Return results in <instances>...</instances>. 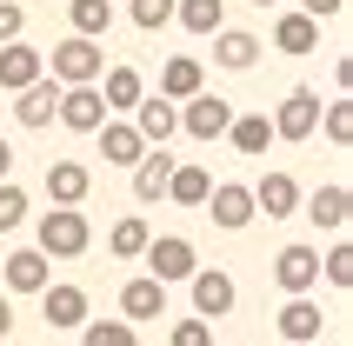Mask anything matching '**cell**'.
Instances as JSON below:
<instances>
[{"label": "cell", "instance_id": "6da1fadb", "mask_svg": "<svg viewBox=\"0 0 353 346\" xmlns=\"http://www.w3.org/2000/svg\"><path fill=\"white\" fill-rule=\"evenodd\" d=\"M100 74H107V54H100V40H60L54 54H47V80L54 87H100Z\"/></svg>", "mask_w": 353, "mask_h": 346}, {"label": "cell", "instance_id": "7a4b0ae2", "mask_svg": "<svg viewBox=\"0 0 353 346\" xmlns=\"http://www.w3.org/2000/svg\"><path fill=\"white\" fill-rule=\"evenodd\" d=\"M94 247V227H87V213L74 207H54V213H40V260H80V253Z\"/></svg>", "mask_w": 353, "mask_h": 346}, {"label": "cell", "instance_id": "3957f363", "mask_svg": "<svg viewBox=\"0 0 353 346\" xmlns=\"http://www.w3.org/2000/svg\"><path fill=\"white\" fill-rule=\"evenodd\" d=\"M140 260H147V280H160V287L194 280V273H200V253H194V240H187V233H154Z\"/></svg>", "mask_w": 353, "mask_h": 346}, {"label": "cell", "instance_id": "277c9868", "mask_svg": "<svg viewBox=\"0 0 353 346\" xmlns=\"http://www.w3.org/2000/svg\"><path fill=\"white\" fill-rule=\"evenodd\" d=\"M274 287L287 293V300H314V287H320V247H280L274 253Z\"/></svg>", "mask_w": 353, "mask_h": 346}, {"label": "cell", "instance_id": "5b68a950", "mask_svg": "<svg viewBox=\"0 0 353 346\" xmlns=\"http://www.w3.org/2000/svg\"><path fill=\"white\" fill-rule=\"evenodd\" d=\"M267 127H274V140H314L320 134V94L314 87H294V94L267 114Z\"/></svg>", "mask_w": 353, "mask_h": 346}, {"label": "cell", "instance_id": "8992f818", "mask_svg": "<svg viewBox=\"0 0 353 346\" xmlns=\"http://www.w3.org/2000/svg\"><path fill=\"white\" fill-rule=\"evenodd\" d=\"M187 287H194V320H207V327H214V320H227V313H234V300H240L227 267H200Z\"/></svg>", "mask_w": 353, "mask_h": 346}, {"label": "cell", "instance_id": "52a82bcc", "mask_svg": "<svg viewBox=\"0 0 353 346\" xmlns=\"http://www.w3.org/2000/svg\"><path fill=\"white\" fill-rule=\"evenodd\" d=\"M227 127H234V100H220V94H194L180 107V134H194V140H227Z\"/></svg>", "mask_w": 353, "mask_h": 346}, {"label": "cell", "instance_id": "ba28073f", "mask_svg": "<svg viewBox=\"0 0 353 346\" xmlns=\"http://www.w3.org/2000/svg\"><path fill=\"white\" fill-rule=\"evenodd\" d=\"M34 80H47V54L14 40V47H0V94H27Z\"/></svg>", "mask_w": 353, "mask_h": 346}, {"label": "cell", "instance_id": "9c48e42d", "mask_svg": "<svg viewBox=\"0 0 353 346\" xmlns=\"http://www.w3.org/2000/svg\"><path fill=\"white\" fill-rule=\"evenodd\" d=\"M60 127H74V134H100L107 127V107H100V87H60Z\"/></svg>", "mask_w": 353, "mask_h": 346}, {"label": "cell", "instance_id": "30bf717a", "mask_svg": "<svg viewBox=\"0 0 353 346\" xmlns=\"http://www.w3.org/2000/svg\"><path fill=\"white\" fill-rule=\"evenodd\" d=\"M127 127H134L140 147L154 154V147H167V140L180 134V107H167V100L154 94V100H140V107H134V120H127Z\"/></svg>", "mask_w": 353, "mask_h": 346}, {"label": "cell", "instance_id": "8fae6325", "mask_svg": "<svg viewBox=\"0 0 353 346\" xmlns=\"http://www.w3.org/2000/svg\"><path fill=\"white\" fill-rule=\"evenodd\" d=\"M207 220H214L220 233H240L247 220H254V193L240 187V180H220V187L207 193Z\"/></svg>", "mask_w": 353, "mask_h": 346}, {"label": "cell", "instance_id": "7c38bea8", "mask_svg": "<svg viewBox=\"0 0 353 346\" xmlns=\"http://www.w3.org/2000/svg\"><path fill=\"white\" fill-rule=\"evenodd\" d=\"M87 193H94V173L80 167V160H47V200H54V207H74L80 213Z\"/></svg>", "mask_w": 353, "mask_h": 346}, {"label": "cell", "instance_id": "4fadbf2b", "mask_svg": "<svg viewBox=\"0 0 353 346\" xmlns=\"http://www.w3.org/2000/svg\"><path fill=\"white\" fill-rule=\"evenodd\" d=\"M40 313H47L54 333H74V327H87V293L67 287V280H54V287L40 293Z\"/></svg>", "mask_w": 353, "mask_h": 346}, {"label": "cell", "instance_id": "5bb4252c", "mask_svg": "<svg viewBox=\"0 0 353 346\" xmlns=\"http://www.w3.org/2000/svg\"><path fill=\"white\" fill-rule=\"evenodd\" d=\"M247 193H254V213H267V220H287V213L300 207V180L294 173H260Z\"/></svg>", "mask_w": 353, "mask_h": 346}, {"label": "cell", "instance_id": "9a60e30c", "mask_svg": "<svg viewBox=\"0 0 353 346\" xmlns=\"http://www.w3.org/2000/svg\"><path fill=\"white\" fill-rule=\"evenodd\" d=\"M274 327H280V340H287V346H320V327H327V313H320V300H287Z\"/></svg>", "mask_w": 353, "mask_h": 346}, {"label": "cell", "instance_id": "2e32d148", "mask_svg": "<svg viewBox=\"0 0 353 346\" xmlns=\"http://www.w3.org/2000/svg\"><path fill=\"white\" fill-rule=\"evenodd\" d=\"M120 320H127V327H134V320H167V287L147 280V273L127 280V287H120Z\"/></svg>", "mask_w": 353, "mask_h": 346}, {"label": "cell", "instance_id": "e0dca14e", "mask_svg": "<svg viewBox=\"0 0 353 346\" xmlns=\"http://www.w3.org/2000/svg\"><path fill=\"white\" fill-rule=\"evenodd\" d=\"M140 100H147V80H140L134 67H107V74H100V107H107V114H134Z\"/></svg>", "mask_w": 353, "mask_h": 346}, {"label": "cell", "instance_id": "ac0fdd59", "mask_svg": "<svg viewBox=\"0 0 353 346\" xmlns=\"http://www.w3.org/2000/svg\"><path fill=\"white\" fill-rule=\"evenodd\" d=\"M347 213H353V193H347V180H327V187H314V200H307V220H314V227L340 233V227H347Z\"/></svg>", "mask_w": 353, "mask_h": 346}, {"label": "cell", "instance_id": "d6986e66", "mask_svg": "<svg viewBox=\"0 0 353 346\" xmlns=\"http://www.w3.org/2000/svg\"><path fill=\"white\" fill-rule=\"evenodd\" d=\"M194 94H207V87H200V60L194 54H174L167 67H160V100H167V107L180 100V107H187Z\"/></svg>", "mask_w": 353, "mask_h": 346}, {"label": "cell", "instance_id": "ffe728a7", "mask_svg": "<svg viewBox=\"0 0 353 346\" xmlns=\"http://www.w3.org/2000/svg\"><path fill=\"white\" fill-rule=\"evenodd\" d=\"M94 140H100V160H107V167H140V160H147V147H140V134L127 120H107Z\"/></svg>", "mask_w": 353, "mask_h": 346}, {"label": "cell", "instance_id": "44dd1931", "mask_svg": "<svg viewBox=\"0 0 353 346\" xmlns=\"http://www.w3.org/2000/svg\"><path fill=\"white\" fill-rule=\"evenodd\" d=\"M54 114H60V87L54 80H34L27 94H14V120L20 127H54Z\"/></svg>", "mask_w": 353, "mask_h": 346}, {"label": "cell", "instance_id": "7402d4cb", "mask_svg": "<svg viewBox=\"0 0 353 346\" xmlns=\"http://www.w3.org/2000/svg\"><path fill=\"white\" fill-rule=\"evenodd\" d=\"M180 160H167V147H154V154L134 167V200L140 207H154V200H167V180H174Z\"/></svg>", "mask_w": 353, "mask_h": 346}, {"label": "cell", "instance_id": "603a6c76", "mask_svg": "<svg viewBox=\"0 0 353 346\" xmlns=\"http://www.w3.org/2000/svg\"><path fill=\"white\" fill-rule=\"evenodd\" d=\"M47 287H54V273H47V260L34 247L7 253V293H47Z\"/></svg>", "mask_w": 353, "mask_h": 346}, {"label": "cell", "instance_id": "cb8c5ba5", "mask_svg": "<svg viewBox=\"0 0 353 346\" xmlns=\"http://www.w3.org/2000/svg\"><path fill=\"white\" fill-rule=\"evenodd\" d=\"M214 60L227 67V74H247V67L260 60V40L240 34V27H220V34H214Z\"/></svg>", "mask_w": 353, "mask_h": 346}, {"label": "cell", "instance_id": "d4e9b609", "mask_svg": "<svg viewBox=\"0 0 353 346\" xmlns=\"http://www.w3.org/2000/svg\"><path fill=\"white\" fill-rule=\"evenodd\" d=\"M274 47H280V54H314V47H320V27H314L307 14L287 7V14L274 20Z\"/></svg>", "mask_w": 353, "mask_h": 346}, {"label": "cell", "instance_id": "484cf974", "mask_svg": "<svg viewBox=\"0 0 353 346\" xmlns=\"http://www.w3.org/2000/svg\"><path fill=\"white\" fill-rule=\"evenodd\" d=\"M227 140H234V154L260 160L267 147H274V127H267V114H234V127H227Z\"/></svg>", "mask_w": 353, "mask_h": 346}, {"label": "cell", "instance_id": "4316f807", "mask_svg": "<svg viewBox=\"0 0 353 346\" xmlns=\"http://www.w3.org/2000/svg\"><path fill=\"white\" fill-rule=\"evenodd\" d=\"M174 20L187 34H220L227 27V0H174Z\"/></svg>", "mask_w": 353, "mask_h": 346}, {"label": "cell", "instance_id": "83f0119b", "mask_svg": "<svg viewBox=\"0 0 353 346\" xmlns=\"http://www.w3.org/2000/svg\"><path fill=\"white\" fill-rule=\"evenodd\" d=\"M67 20H74V40H100L114 27V0H67Z\"/></svg>", "mask_w": 353, "mask_h": 346}, {"label": "cell", "instance_id": "f1b7e54d", "mask_svg": "<svg viewBox=\"0 0 353 346\" xmlns=\"http://www.w3.org/2000/svg\"><path fill=\"white\" fill-rule=\"evenodd\" d=\"M207 193H214V173L207 167H174V180H167L174 207H207Z\"/></svg>", "mask_w": 353, "mask_h": 346}, {"label": "cell", "instance_id": "f546056e", "mask_svg": "<svg viewBox=\"0 0 353 346\" xmlns=\"http://www.w3.org/2000/svg\"><path fill=\"white\" fill-rule=\"evenodd\" d=\"M147 240H154V227H147L140 213H127V220H114V233H107V253H114V260H140Z\"/></svg>", "mask_w": 353, "mask_h": 346}, {"label": "cell", "instance_id": "4dcf8cb0", "mask_svg": "<svg viewBox=\"0 0 353 346\" xmlns=\"http://www.w3.org/2000/svg\"><path fill=\"white\" fill-rule=\"evenodd\" d=\"M80 346H140V327H127V320H87Z\"/></svg>", "mask_w": 353, "mask_h": 346}, {"label": "cell", "instance_id": "1f68e13d", "mask_svg": "<svg viewBox=\"0 0 353 346\" xmlns=\"http://www.w3.org/2000/svg\"><path fill=\"white\" fill-rule=\"evenodd\" d=\"M320 127H327L334 147H353V100H327L320 107Z\"/></svg>", "mask_w": 353, "mask_h": 346}, {"label": "cell", "instance_id": "d6a6232c", "mask_svg": "<svg viewBox=\"0 0 353 346\" xmlns=\"http://www.w3.org/2000/svg\"><path fill=\"white\" fill-rule=\"evenodd\" d=\"M127 20H134L140 34H160L174 20V0H127Z\"/></svg>", "mask_w": 353, "mask_h": 346}, {"label": "cell", "instance_id": "836d02e7", "mask_svg": "<svg viewBox=\"0 0 353 346\" xmlns=\"http://www.w3.org/2000/svg\"><path fill=\"white\" fill-rule=\"evenodd\" d=\"M320 280H327V287H340V293L353 287V247H347V240H340V247L320 260Z\"/></svg>", "mask_w": 353, "mask_h": 346}, {"label": "cell", "instance_id": "e575fe53", "mask_svg": "<svg viewBox=\"0 0 353 346\" xmlns=\"http://www.w3.org/2000/svg\"><path fill=\"white\" fill-rule=\"evenodd\" d=\"M20 220H27V193H20L14 180H0V233H14Z\"/></svg>", "mask_w": 353, "mask_h": 346}, {"label": "cell", "instance_id": "d590c367", "mask_svg": "<svg viewBox=\"0 0 353 346\" xmlns=\"http://www.w3.org/2000/svg\"><path fill=\"white\" fill-rule=\"evenodd\" d=\"M20 34H27V7L20 0H0V47H14Z\"/></svg>", "mask_w": 353, "mask_h": 346}, {"label": "cell", "instance_id": "8d00e7d4", "mask_svg": "<svg viewBox=\"0 0 353 346\" xmlns=\"http://www.w3.org/2000/svg\"><path fill=\"white\" fill-rule=\"evenodd\" d=\"M167 346H214V327H207V320H180V327L167 333Z\"/></svg>", "mask_w": 353, "mask_h": 346}, {"label": "cell", "instance_id": "74e56055", "mask_svg": "<svg viewBox=\"0 0 353 346\" xmlns=\"http://www.w3.org/2000/svg\"><path fill=\"white\" fill-rule=\"evenodd\" d=\"M340 7H347V0H300L294 14H307V20H314V27H320V20H334Z\"/></svg>", "mask_w": 353, "mask_h": 346}, {"label": "cell", "instance_id": "f35d334b", "mask_svg": "<svg viewBox=\"0 0 353 346\" xmlns=\"http://www.w3.org/2000/svg\"><path fill=\"white\" fill-rule=\"evenodd\" d=\"M7 333H14V300L0 293V346H7Z\"/></svg>", "mask_w": 353, "mask_h": 346}, {"label": "cell", "instance_id": "ab89813d", "mask_svg": "<svg viewBox=\"0 0 353 346\" xmlns=\"http://www.w3.org/2000/svg\"><path fill=\"white\" fill-rule=\"evenodd\" d=\"M14 173V147H7V134H0V180Z\"/></svg>", "mask_w": 353, "mask_h": 346}, {"label": "cell", "instance_id": "60d3db41", "mask_svg": "<svg viewBox=\"0 0 353 346\" xmlns=\"http://www.w3.org/2000/svg\"><path fill=\"white\" fill-rule=\"evenodd\" d=\"M254 7H287V0H254Z\"/></svg>", "mask_w": 353, "mask_h": 346}]
</instances>
